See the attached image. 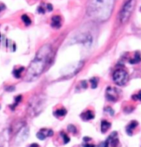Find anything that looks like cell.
Masks as SVG:
<instances>
[{
    "instance_id": "8fae6325",
    "label": "cell",
    "mask_w": 141,
    "mask_h": 147,
    "mask_svg": "<svg viewBox=\"0 0 141 147\" xmlns=\"http://www.w3.org/2000/svg\"><path fill=\"white\" fill-rule=\"evenodd\" d=\"M111 126V124L110 122H108L107 121L103 120L101 122V133H106L108 130L110 129V127Z\"/></svg>"
},
{
    "instance_id": "8992f818",
    "label": "cell",
    "mask_w": 141,
    "mask_h": 147,
    "mask_svg": "<svg viewBox=\"0 0 141 147\" xmlns=\"http://www.w3.org/2000/svg\"><path fill=\"white\" fill-rule=\"evenodd\" d=\"M53 135H54V131L50 129H41L37 132L36 136L39 140H44L47 136H52Z\"/></svg>"
},
{
    "instance_id": "83f0119b",
    "label": "cell",
    "mask_w": 141,
    "mask_h": 147,
    "mask_svg": "<svg viewBox=\"0 0 141 147\" xmlns=\"http://www.w3.org/2000/svg\"><path fill=\"white\" fill-rule=\"evenodd\" d=\"M91 140H92V139H91L90 137H83V141H85L86 143L88 142V141H90Z\"/></svg>"
},
{
    "instance_id": "f546056e",
    "label": "cell",
    "mask_w": 141,
    "mask_h": 147,
    "mask_svg": "<svg viewBox=\"0 0 141 147\" xmlns=\"http://www.w3.org/2000/svg\"><path fill=\"white\" fill-rule=\"evenodd\" d=\"M0 147H3L2 146V144H1V142H0Z\"/></svg>"
},
{
    "instance_id": "277c9868",
    "label": "cell",
    "mask_w": 141,
    "mask_h": 147,
    "mask_svg": "<svg viewBox=\"0 0 141 147\" xmlns=\"http://www.w3.org/2000/svg\"><path fill=\"white\" fill-rule=\"evenodd\" d=\"M113 80L117 85H120V86L126 84L128 81L127 72L121 69L115 70L113 74Z\"/></svg>"
},
{
    "instance_id": "30bf717a",
    "label": "cell",
    "mask_w": 141,
    "mask_h": 147,
    "mask_svg": "<svg viewBox=\"0 0 141 147\" xmlns=\"http://www.w3.org/2000/svg\"><path fill=\"white\" fill-rule=\"evenodd\" d=\"M138 126V122L136 121H130V123L126 127V133L129 136H132L133 135V131L135 129V127Z\"/></svg>"
},
{
    "instance_id": "9a60e30c",
    "label": "cell",
    "mask_w": 141,
    "mask_h": 147,
    "mask_svg": "<svg viewBox=\"0 0 141 147\" xmlns=\"http://www.w3.org/2000/svg\"><path fill=\"white\" fill-rule=\"evenodd\" d=\"M21 99H22V96H21V95L17 96V97L15 98V103L13 104V105H10V108H11L12 110H14L15 107L18 105V103H20L21 102Z\"/></svg>"
},
{
    "instance_id": "d4e9b609",
    "label": "cell",
    "mask_w": 141,
    "mask_h": 147,
    "mask_svg": "<svg viewBox=\"0 0 141 147\" xmlns=\"http://www.w3.org/2000/svg\"><path fill=\"white\" fill-rule=\"evenodd\" d=\"M6 8V6L3 4V3H0V13L2 12V11H3L4 9Z\"/></svg>"
},
{
    "instance_id": "3957f363",
    "label": "cell",
    "mask_w": 141,
    "mask_h": 147,
    "mask_svg": "<svg viewBox=\"0 0 141 147\" xmlns=\"http://www.w3.org/2000/svg\"><path fill=\"white\" fill-rule=\"evenodd\" d=\"M134 3H135V0H129L124 5V7H122L121 13H120V20L122 23L126 22L128 19L130 18L134 9Z\"/></svg>"
},
{
    "instance_id": "d6986e66",
    "label": "cell",
    "mask_w": 141,
    "mask_h": 147,
    "mask_svg": "<svg viewBox=\"0 0 141 147\" xmlns=\"http://www.w3.org/2000/svg\"><path fill=\"white\" fill-rule=\"evenodd\" d=\"M68 131L73 134L77 133V128L74 125H68Z\"/></svg>"
},
{
    "instance_id": "4316f807",
    "label": "cell",
    "mask_w": 141,
    "mask_h": 147,
    "mask_svg": "<svg viewBox=\"0 0 141 147\" xmlns=\"http://www.w3.org/2000/svg\"><path fill=\"white\" fill-rule=\"evenodd\" d=\"M82 85H83V87L84 88H86L87 87V84L86 81H83L82 82Z\"/></svg>"
},
{
    "instance_id": "f1b7e54d",
    "label": "cell",
    "mask_w": 141,
    "mask_h": 147,
    "mask_svg": "<svg viewBox=\"0 0 141 147\" xmlns=\"http://www.w3.org/2000/svg\"><path fill=\"white\" fill-rule=\"evenodd\" d=\"M29 147H39V145H38V144H36V143H33V144L30 145Z\"/></svg>"
},
{
    "instance_id": "5b68a950",
    "label": "cell",
    "mask_w": 141,
    "mask_h": 147,
    "mask_svg": "<svg viewBox=\"0 0 141 147\" xmlns=\"http://www.w3.org/2000/svg\"><path fill=\"white\" fill-rule=\"evenodd\" d=\"M37 98H36V97L34 98L31 101V104H30V109H32V115L33 113L38 114L40 112V107H41L42 105V102L43 101L40 99V96H37L36 97Z\"/></svg>"
},
{
    "instance_id": "ac0fdd59",
    "label": "cell",
    "mask_w": 141,
    "mask_h": 147,
    "mask_svg": "<svg viewBox=\"0 0 141 147\" xmlns=\"http://www.w3.org/2000/svg\"><path fill=\"white\" fill-rule=\"evenodd\" d=\"M98 79L97 78H93L90 80V83H91V85H92V88H96L97 86V83H98Z\"/></svg>"
},
{
    "instance_id": "484cf974",
    "label": "cell",
    "mask_w": 141,
    "mask_h": 147,
    "mask_svg": "<svg viewBox=\"0 0 141 147\" xmlns=\"http://www.w3.org/2000/svg\"><path fill=\"white\" fill-rule=\"evenodd\" d=\"M83 147H95V145H92V144H89V143H85L83 145Z\"/></svg>"
},
{
    "instance_id": "9c48e42d",
    "label": "cell",
    "mask_w": 141,
    "mask_h": 147,
    "mask_svg": "<svg viewBox=\"0 0 141 147\" xmlns=\"http://www.w3.org/2000/svg\"><path fill=\"white\" fill-rule=\"evenodd\" d=\"M81 118L83 121H89L93 119L95 115H94L93 112L91 111V110H87V112L85 113H83L80 115Z\"/></svg>"
},
{
    "instance_id": "4fadbf2b",
    "label": "cell",
    "mask_w": 141,
    "mask_h": 147,
    "mask_svg": "<svg viewBox=\"0 0 141 147\" xmlns=\"http://www.w3.org/2000/svg\"><path fill=\"white\" fill-rule=\"evenodd\" d=\"M21 18V21L23 22V23L25 24V26L28 27V26H30L32 24V20L29 18V16L27 15V14H23Z\"/></svg>"
},
{
    "instance_id": "ffe728a7",
    "label": "cell",
    "mask_w": 141,
    "mask_h": 147,
    "mask_svg": "<svg viewBox=\"0 0 141 147\" xmlns=\"http://www.w3.org/2000/svg\"><path fill=\"white\" fill-rule=\"evenodd\" d=\"M46 8H45V7H43L42 6H39L38 8H37V12H38L39 13L44 14L45 13H46Z\"/></svg>"
},
{
    "instance_id": "603a6c76",
    "label": "cell",
    "mask_w": 141,
    "mask_h": 147,
    "mask_svg": "<svg viewBox=\"0 0 141 147\" xmlns=\"http://www.w3.org/2000/svg\"><path fill=\"white\" fill-rule=\"evenodd\" d=\"M46 10L48 12H51L53 10V7L50 3H47L46 4Z\"/></svg>"
},
{
    "instance_id": "6da1fadb",
    "label": "cell",
    "mask_w": 141,
    "mask_h": 147,
    "mask_svg": "<svg viewBox=\"0 0 141 147\" xmlns=\"http://www.w3.org/2000/svg\"><path fill=\"white\" fill-rule=\"evenodd\" d=\"M51 47L50 45H45L40 48L36 55V58L32 62L31 65L28 69L27 76L26 80L31 81L35 78L38 77L42 73L47 65L48 62L51 59Z\"/></svg>"
},
{
    "instance_id": "52a82bcc",
    "label": "cell",
    "mask_w": 141,
    "mask_h": 147,
    "mask_svg": "<svg viewBox=\"0 0 141 147\" xmlns=\"http://www.w3.org/2000/svg\"><path fill=\"white\" fill-rule=\"evenodd\" d=\"M106 98L108 101L111 102H115L117 100V94H116V90L115 88H112L111 87H108L107 89V94H106Z\"/></svg>"
},
{
    "instance_id": "cb8c5ba5",
    "label": "cell",
    "mask_w": 141,
    "mask_h": 147,
    "mask_svg": "<svg viewBox=\"0 0 141 147\" xmlns=\"http://www.w3.org/2000/svg\"><path fill=\"white\" fill-rule=\"evenodd\" d=\"M5 89H6L7 91H8V92H13V91L15 90V87H14V86H8V87L6 88Z\"/></svg>"
},
{
    "instance_id": "7c38bea8",
    "label": "cell",
    "mask_w": 141,
    "mask_h": 147,
    "mask_svg": "<svg viewBox=\"0 0 141 147\" xmlns=\"http://www.w3.org/2000/svg\"><path fill=\"white\" fill-rule=\"evenodd\" d=\"M67 114V111L64 108H60V109H57L55 112H54V115L56 117H64Z\"/></svg>"
},
{
    "instance_id": "5bb4252c",
    "label": "cell",
    "mask_w": 141,
    "mask_h": 147,
    "mask_svg": "<svg viewBox=\"0 0 141 147\" xmlns=\"http://www.w3.org/2000/svg\"><path fill=\"white\" fill-rule=\"evenodd\" d=\"M140 60H141L140 54L137 52V53H135V55H134V58L130 60V64H138V63H140Z\"/></svg>"
},
{
    "instance_id": "44dd1931",
    "label": "cell",
    "mask_w": 141,
    "mask_h": 147,
    "mask_svg": "<svg viewBox=\"0 0 141 147\" xmlns=\"http://www.w3.org/2000/svg\"><path fill=\"white\" fill-rule=\"evenodd\" d=\"M132 98H133L134 100L141 101V90L139 92V94H137L136 95H133V96H132Z\"/></svg>"
},
{
    "instance_id": "7a4b0ae2",
    "label": "cell",
    "mask_w": 141,
    "mask_h": 147,
    "mask_svg": "<svg viewBox=\"0 0 141 147\" xmlns=\"http://www.w3.org/2000/svg\"><path fill=\"white\" fill-rule=\"evenodd\" d=\"M114 0H89L87 12L95 20L103 21L110 17Z\"/></svg>"
},
{
    "instance_id": "e0dca14e",
    "label": "cell",
    "mask_w": 141,
    "mask_h": 147,
    "mask_svg": "<svg viewBox=\"0 0 141 147\" xmlns=\"http://www.w3.org/2000/svg\"><path fill=\"white\" fill-rule=\"evenodd\" d=\"M61 136L63 137V140H64V144H68V142H69V140H70V138L68 136V135L64 133V132H61L60 133Z\"/></svg>"
},
{
    "instance_id": "ba28073f",
    "label": "cell",
    "mask_w": 141,
    "mask_h": 147,
    "mask_svg": "<svg viewBox=\"0 0 141 147\" xmlns=\"http://www.w3.org/2000/svg\"><path fill=\"white\" fill-rule=\"evenodd\" d=\"M51 27H54L55 29H59L62 26V19H61L60 16L58 15H54L51 18V23H50Z\"/></svg>"
},
{
    "instance_id": "7402d4cb",
    "label": "cell",
    "mask_w": 141,
    "mask_h": 147,
    "mask_svg": "<svg viewBox=\"0 0 141 147\" xmlns=\"http://www.w3.org/2000/svg\"><path fill=\"white\" fill-rule=\"evenodd\" d=\"M105 112H107V113H109L111 116H113L115 113L114 110H113L112 108H111V107H106V108H105Z\"/></svg>"
},
{
    "instance_id": "2e32d148",
    "label": "cell",
    "mask_w": 141,
    "mask_h": 147,
    "mask_svg": "<svg viewBox=\"0 0 141 147\" xmlns=\"http://www.w3.org/2000/svg\"><path fill=\"white\" fill-rule=\"evenodd\" d=\"M23 70H24V67H21V68H19V69H15L13 70V72L14 77H15V78H17V79L20 78L21 74V72H22Z\"/></svg>"
}]
</instances>
